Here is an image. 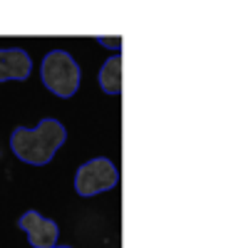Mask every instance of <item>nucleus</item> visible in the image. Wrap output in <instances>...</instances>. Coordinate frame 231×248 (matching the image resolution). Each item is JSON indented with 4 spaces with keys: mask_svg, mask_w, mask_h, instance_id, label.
Returning a JSON list of instances; mask_svg holds the SVG:
<instances>
[{
    "mask_svg": "<svg viewBox=\"0 0 231 248\" xmlns=\"http://www.w3.org/2000/svg\"><path fill=\"white\" fill-rule=\"evenodd\" d=\"M65 139H67L65 127L57 119L45 117L35 129H28V127L13 129L10 147L20 161L33 164V167H45V164L52 161L55 152L65 144Z\"/></svg>",
    "mask_w": 231,
    "mask_h": 248,
    "instance_id": "obj_1",
    "label": "nucleus"
},
{
    "mask_svg": "<svg viewBox=\"0 0 231 248\" xmlns=\"http://www.w3.org/2000/svg\"><path fill=\"white\" fill-rule=\"evenodd\" d=\"M40 77H43V85L62 99L72 97L80 90V65L65 50H52L45 55L40 65Z\"/></svg>",
    "mask_w": 231,
    "mask_h": 248,
    "instance_id": "obj_2",
    "label": "nucleus"
},
{
    "mask_svg": "<svg viewBox=\"0 0 231 248\" xmlns=\"http://www.w3.org/2000/svg\"><path fill=\"white\" fill-rule=\"evenodd\" d=\"M117 184H119V169L104 156L85 161L75 174V191L80 196H97L102 191L115 189Z\"/></svg>",
    "mask_w": 231,
    "mask_h": 248,
    "instance_id": "obj_3",
    "label": "nucleus"
},
{
    "mask_svg": "<svg viewBox=\"0 0 231 248\" xmlns=\"http://www.w3.org/2000/svg\"><path fill=\"white\" fill-rule=\"evenodd\" d=\"M20 229H23L28 233V241L33 248H55L57 246V223L40 216L37 211H25L23 216H20Z\"/></svg>",
    "mask_w": 231,
    "mask_h": 248,
    "instance_id": "obj_4",
    "label": "nucleus"
},
{
    "mask_svg": "<svg viewBox=\"0 0 231 248\" xmlns=\"http://www.w3.org/2000/svg\"><path fill=\"white\" fill-rule=\"evenodd\" d=\"M33 72L30 55L20 47H3L0 50V82H25Z\"/></svg>",
    "mask_w": 231,
    "mask_h": 248,
    "instance_id": "obj_5",
    "label": "nucleus"
},
{
    "mask_svg": "<svg viewBox=\"0 0 231 248\" xmlns=\"http://www.w3.org/2000/svg\"><path fill=\"white\" fill-rule=\"evenodd\" d=\"M97 79H99V87L107 94H119L122 92V57L115 55L110 60H104Z\"/></svg>",
    "mask_w": 231,
    "mask_h": 248,
    "instance_id": "obj_6",
    "label": "nucleus"
},
{
    "mask_svg": "<svg viewBox=\"0 0 231 248\" xmlns=\"http://www.w3.org/2000/svg\"><path fill=\"white\" fill-rule=\"evenodd\" d=\"M102 45H112V47H119L122 45V37H99Z\"/></svg>",
    "mask_w": 231,
    "mask_h": 248,
    "instance_id": "obj_7",
    "label": "nucleus"
},
{
    "mask_svg": "<svg viewBox=\"0 0 231 248\" xmlns=\"http://www.w3.org/2000/svg\"><path fill=\"white\" fill-rule=\"evenodd\" d=\"M55 248H72V246H55Z\"/></svg>",
    "mask_w": 231,
    "mask_h": 248,
    "instance_id": "obj_8",
    "label": "nucleus"
}]
</instances>
